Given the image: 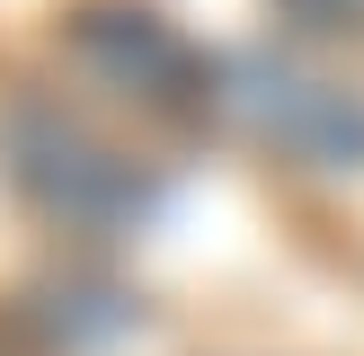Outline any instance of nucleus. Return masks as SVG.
<instances>
[{"mask_svg": "<svg viewBox=\"0 0 364 356\" xmlns=\"http://www.w3.org/2000/svg\"><path fill=\"white\" fill-rule=\"evenodd\" d=\"M9 178L45 223L80 231V241H116V231L151 223L160 205V169L134 152H116L107 134H89L80 116H63L53 98H18L9 107Z\"/></svg>", "mask_w": 364, "mask_h": 356, "instance_id": "1", "label": "nucleus"}, {"mask_svg": "<svg viewBox=\"0 0 364 356\" xmlns=\"http://www.w3.org/2000/svg\"><path fill=\"white\" fill-rule=\"evenodd\" d=\"M63 45H71V63H80L89 80H107L116 98L151 107V116L196 125L213 107L205 53H196L160 9H142V0H80V9L63 18Z\"/></svg>", "mask_w": 364, "mask_h": 356, "instance_id": "2", "label": "nucleus"}, {"mask_svg": "<svg viewBox=\"0 0 364 356\" xmlns=\"http://www.w3.org/2000/svg\"><path fill=\"white\" fill-rule=\"evenodd\" d=\"M240 107L258 116V134L294 160H320V169H355L364 160V98L329 80H294V71H258L240 89Z\"/></svg>", "mask_w": 364, "mask_h": 356, "instance_id": "3", "label": "nucleus"}]
</instances>
